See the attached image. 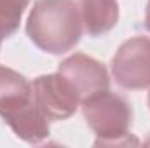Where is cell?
Masks as SVG:
<instances>
[{
    "mask_svg": "<svg viewBox=\"0 0 150 148\" xmlns=\"http://www.w3.org/2000/svg\"><path fill=\"white\" fill-rule=\"evenodd\" d=\"M112 73L117 84L124 89L138 91L150 85V38L131 37L115 52Z\"/></svg>",
    "mask_w": 150,
    "mask_h": 148,
    "instance_id": "obj_3",
    "label": "cell"
},
{
    "mask_svg": "<svg viewBox=\"0 0 150 148\" xmlns=\"http://www.w3.org/2000/svg\"><path fill=\"white\" fill-rule=\"evenodd\" d=\"M0 117L14 131V134L26 143L37 145L49 136V118L38 108L33 96L12 106L2 108Z\"/></svg>",
    "mask_w": 150,
    "mask_h": 148,
    "instance_id": "obj_6",
    "label": "cell"
},
{
    "mask_svg": "<svg viewBox=\"0 0 150 148\" xmlns=\"http://www.w3.org/2000/svg\"><path fill=\"white\" fill-rule=\"evenodd\" d=\"M33 96L32 82L26 77L7 66H0V110L12 106Z\"/></svg>",
    "mask_w": 150,
    "mask_h": 148,
    "instance_id": "obj_8",
    "label": "cell"
},
{
    "mask_svg": "<svg viewBox=\"0 0 150 148\" xmlns=\"http://www.w3.org/2000/svg\"><path fill=\"white\" fill-rule=\"evenodd\" d=\"M0 45H2V42H0Z\"/></svg>",
    "mask_w": 150,
    "mask_h": 148,
    "instance_id": "obj_12",
    "label": "cell"
},
{
    "mask_svg": "<svg viewBox=\"0 0 150 148\" xmlns=\"http://www.w3.org/2000/svg\"><path fill=\"white\" fill-rule=\"evenodd\" d=\"M149 105H150V92H149Z\"/></svg>",
    "mask_w": 150,
    "mask_h": 148,
    "instance_id": "obj_11",
    "label": "cell"
},
{
    "mask_svg": "<svg viewBox=\"0 0 150 148\" xmlns=\"http://www.w3.org/2000/svg\"><path fill=\"white\" fill-rule=\"evenodd\" d=\"M82 18L74 0H37L28 14L26 33L40 51L59 56L82 37Z\"/></svg>",
    "mask_w": 150,
    "mask_h": 148,
    "instance_id": "obj_1",
    "label": "cell"
},
{
    "mask_svg": "<svg viewBox=\"0 0 150 148\" xmlns=\"http://www.w3.org/2000/svg\"><path fill=\"white\" fill-rule=\"evenodd\" d=\"M82 26L89 37H100L112 30L119 21L117 0H80Z\"/></svg>",
    "mask_w": 150,
    "mask_h": 148,
    "instance_id": "obj_7",
    "label": "cell"
},
{
    "mask_svg": "<svg viewBox=\"0 0 150 148\" xmlns=\"http://www.w3.org/2000/svg\"><path fill=\"white\" fill-rule=\"evenodd\" d=\"M145 26L150 32V0H149V4H147V9H145Z\"/></svg>",
    "mask_w": 150,
    "mask_h": 148,
    "instance_id": "obj_10",
    "label": "cell"
},
{
    "mask_svg": "<svg viewBox=\"0 0 150 148\" xmlns=\"http://www.w3.org/2000/svg\"><path fill=\"white\" fill-rule=\"evenodd\" d=\"M82 113L87 125L98 136V145H126L131 143L129 127L133 122V110L126 98L101 91L82 101Z\"/></svg>",
    "mask_w": 150,
    "mask_h": 148,
    "instance_id": "obj_2",
    "label": "cell"
},
{
    "mask_svg": "<svg viewBox=\"0 0 150 148\" xmlns=\"http://www.w3.org/2000/svg\"><path fill=\"white\" fill-rule=\"evenodd\" d=\"M32 87L35 103L49 120H65L72 117L80 105V98L59 72L37 77Z\"/></svg>",
    "mask_w": 150,
    "mask_h": 148,
    "instance_id": "obj_4",
    "label": "cell"
},
{
    "mask_svg": "<svg viewBox=\"0 0 150 148\" xmlns=\"http://www.w3.org/2000/svg\"><path fill=\"white\" fill-rule=\"evenodd\" d=\"M58 72L74 87L77 96L80 98V103L110 87L107 68L98 59L80 54V52L61 61Z\"/></svg>",
    "mask_w": 150,
    "mask_h": 148,
    "instance_id": "obj_5",
    "label": "cell"
},
{
    "mask_svg": "<svg viewBox=\"0 0 150 148\" xmlns=\"http://www.w3.org/2000/svg\"><path fill=\"white\" fill-rule=\"evenodd\" d=\"M30 0H0V42L16 33Z\"/></svg>",
    "mask_w": 150,
    "mask_h": 148,
    "instance_id": "obj_9",
    "label": "cell"
}]
</instances>
